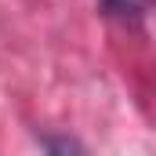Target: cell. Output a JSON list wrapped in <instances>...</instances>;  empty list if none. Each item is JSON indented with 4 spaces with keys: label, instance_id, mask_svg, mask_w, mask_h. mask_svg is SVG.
<instances>
[{
    "label": "cell",
    "instance_id": "6da1fadb",
    "mask_svg": "<svg viewBox=\"0 0 156 156\" xmlns=\"http://www.w3.org/2000/svg\"><path fill=\"white\" fill-rule=\"evenodd\" d=\"M102 4H105V11H113L120 18H138L149 0H102Z\"/></svg>",
    "mask_w": 156,
    "mask_h": 156
}]
</instances>
